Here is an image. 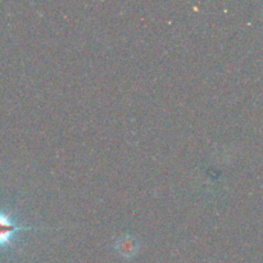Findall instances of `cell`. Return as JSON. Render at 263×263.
Instances as JSON below:
<instances>
[{
	"instance_id": "obj_1",
	"label": "cell",
	"mask_w": 263,
	"mask_h": 263,
	"mask_svg": "<svg viewBox=\"0 0 263 263\" xmlns=\"http://www.w3.org/2000/svg\"><path fill=\"white\" fill-rule=\"evenodd\" d=\"M21 230H27V228L18 226L9 216L0 211V248L8 246L12 241L13 236Z\"/></svg>"
}]
</instances>
